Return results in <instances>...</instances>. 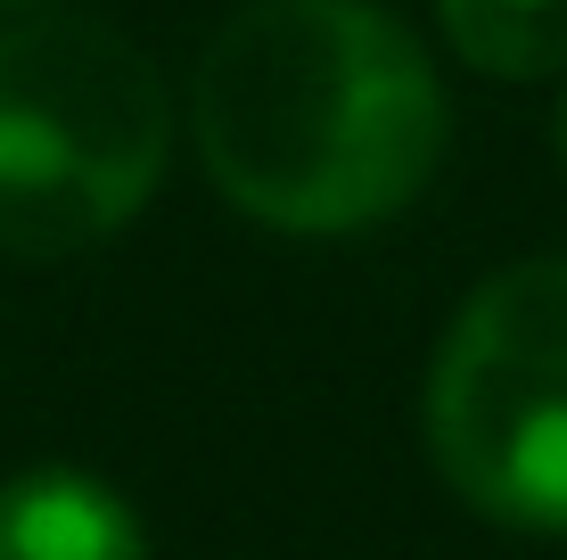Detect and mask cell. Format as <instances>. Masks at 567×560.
Masks as SVG:
<instances>
[{"instance_id":"obj_1","label":"cell","mask_w":567,"mask_h":560,"mask_svg":"<svg viewBox=\"0 0 567 560\" xmlns=\"http://www.w3.org/2000/svg\"><path fill=\"white\" fill-rule=\"evenodd\" d=\"M198 157L271 231H362L444 157V91L370 0H256L198 58Z\"/></svg>"},{"instance_id":"obj_2","label":"cell","mask_w":567,"mask_h":560,"mask_svg":"<svg viewBox=\"0 0 567 560\" xmlns=\"http://www.w3.org/2000/svg\"><path fill=\"white\" fill-rule=\"evenodd\" d=\"M173 149L165 83L115 26L0 33V247L74 256L148 206Z\"/></svg>"},{"instance_id":"obj_3","label":"cell","mask_w":567,"mask_h":560,"mask_svg":"<svg viewBox=\"0 0 567 560\" xmlns=\"http://www.w3.org/2000/svg\"><path fill=\"white\" fill-rule=\"evenodd\" d=\"M427 454L485 519L567 528V256L511 264L461 305L427 379Z\"/></svg>"},{"instance_id":"obj_4","label":"cell","mask_w":567,"mask_h":560,"mask_svg":"<svg viewBox=\"0 0 567 560\" xmlns=\"http://www.w3.org/2000/svg\"><path fill=\"white\" fill-rule=\"evenodd\" d=\"M0 560H148L132 511L74 470H33L0 487Z\"/></svg>"},{"instance_id":"obj_5","label":"cell","mask_w":567,"mask_h":560,"mask_svg":"<svg viewBox=\"0 0 567 560\" xmlns=\"http://www.w3.org/2000/svg\"><path fill=\"white\" fill-rule=\"evenodd\" d=\"M444 42L477 74H559L567 67V0H436Z\"/></svg>"},{"instance_id":"obj_6","label":"cell","mask_w":567,"mask_h":560,"mask_svg":"<svg viewBox=\"0 0 567 560\" xmlns=\"http://www.w3.org/2000/svg\"><path fill=\"white\" fill-rule=\"evenodd\" d=\"M559 157H567V100H559Z\"/></svg>"},{"instance_id":"obj_7","label":"cell","mask_w":567,"mask_h":560,"mask_svg":"<svg viewBox=\"0 0 567 560\" xmlns=\"http://www.w3.org/2000/svg\"><path fill=\"white\" fill-rule=\"evenodd\" d=\"M17 9H33V0H17Z\"/></svg>"}]
</instances>
